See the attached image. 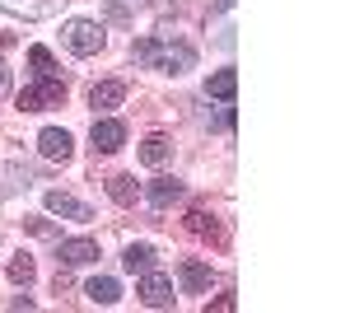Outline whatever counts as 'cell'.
I'll list each match as a JSON object with an SVG mask.
<instances>
[{
  "label": "cell",
  "instance_id": "cell-1",
  "mask_svg": "<svg viewBox=\"0 0 350 313\" xmlns=\"http://www.w3.org/2000/svg\"><path fill=\"white\" fill-rule=\"evenodd\" d=\"M131 56L140 66H154L163 75H187L196 66V47L191 42H159V38H140L131 47Z\"/></svg>",
  "mask_w": 350,
  "mask_h": 313
},
{
  "label": "cell",
  "instance_id": "cell-2",
  "mask_svg": "<svg viewBox=\"0 0 350 313\" xmlns=\"http://www.w3.org/2000/svg\"><path fill=\"white\" fill-rule=\"evenodd\" d=\"M66 47L80 52V56H98L108 47V33H103V24H94V19H70L66 24Z\"/></svg>",
  "mask_w": 350,
  "mask_h": 313
},
{
  "label": "cell",
  "instance_id": "cell-3",
  "mask_svg": "<svg viewBox=\"0 0 350 313\" xmlns=\"http://www.w3.org/2000/svg\"><path fill=\"white\" fill-rule=\"evenodd\" d=\"M61 103H66V84L56 75H42L33 89L19 94V108H24V112H47V108H61Z\"/></svg>",
  "mask_w": 350,
  "mask_h": 313
},
{
  "label": "cell",
  "instance_id": "cell-4",
  "mask_svg": "<svg viewBox=\"0 0 350 313\" xmlns=\"http://www.w3.org/2000/svg\"><path fill=\"white\" fill-rule=\"evenodd\" d=\"M135 295H140V304H145V309H173V299H178V295H173V281L159 276L154 266H150V271H140Z\"/></svg>",
  "mask_w": 350,
  "mask_h": 313
},
{
  "label": "cell",
  "instance_id": "cell-5",
  "mask_svg": "<svg viewBox=\"0 0 350 313\" xmlns=\"http://www.w3.org/2000/svg\"><path fill=\"white\" fill-rule=\"evenodd\" d=\"M89 140H94V150H98V155H117V150L126 145V122H117V117H94Z\"/></svg>",
  "mask_w": 350,
  "mask_h": 313
},
{
  "label": "cell",
  "instance_id": "cell-6",
  "mask_svg": "<svg viewBox=\"0 0 350 313\" xmlns=\"http://www.w3.org/2000/svg\"><path fill=\"white\" fill-rule=\"evenodd\" d=\"M38 150H42V159H56V164H66V159L75 155V136L66 127H47L42 136H38Z\"/></svg>",
  "mask_w": 350,
  "mask_h": 313
},
{
  "label": "cell",
  "instance_id": "cell-7",
  "mask_svg": "<svg viewBox=\"0 0 350 313\" xmlns=\"http://www.w3.org/2000/svg\"><path fill=\"white\" fill-rule=\"evenodd\" d=\"M5 14H19V19H52L66 10V0H0Z\"/></svg>",
  "mask_w": 350,
  "mask_h": 313
},
{
  "label": "cell",
  "instance_id": "cell-8",
  "mask_svg": "<svg viewBox=\"0 0 350 313\" xmlns=\"http://www.w3.org/2000/svg\"><path fill=\"white\" fill-rule=\"evenodd\" d=\"M56 258L66 262V266H89V262H98V243L94 238H61Z\"/></svg>",
  "mask_w": 350,
  "mask_h": 313
},
{
  "label": "cell",
  "instance_id": "cell-9",
  "mask_svg": "<svg viewBox=\"0 0 350 313\" xmlns=\"http://www.w3.org/2000/svg\"><path fill=\"white\" fill-rule=\"evenodd\" d=\"M178 276H183V290H187V295H206L211 281H215V271H211L201 258H187L183 266H178Z\"/></svg>",
  "mask_w": 350,
  "mask_h": 313
},
{
  "label": "cell",
  "instance_id": "cell-10",
  "mask_svg": "<svg viewBox=\"0 0 350 313\" xmlns=\"http://www.w3.org/2000/svg\"><path fill=\"white\" fill-rule=\"evenodd\" d=\"M183 192H187V187L178 183V178H154V183L145 187V201L154 210H168L173 201H183Z\"/></svg>",
  "mask_w": 350,
  "mask_h": 313
},
{
  "label": "cell",
  "instance_id": "cell-11",
  "mask_svg": "<svg viewBox=\"0 0 350 313\" xmlns=\"http://www.w3.org/2000/svg\"><path fill=\"white\" fill-rule=\"evenodd\" d=\"M47 210H52V215H66V220H80V225L94 220V210L84 206V201H75L70 192H47Z\"/></svg>",
  "mask_w": 350,
  "mask_h": 313
},
{
  "label": "cell",
  "instance_id": "cell-12",
  "mask_svg": "<svg viewBox=\"0 0 350 313\" xmlns=\"http://www.w3.org/2000/svg\"><path fill=\"white\" fill-rule=\"evenodd\" d=\"M122 99H126V84H122V79H98V84L89 89V108H94V112H108V108H117Z\"/></svg>",
  "mask_w": 350,
  "mask_h": 313
},
{
  "label": "cell",
  "instance_id": "cell-13",
  "mask_svg": "<svg viewBox=\"0 0 350 313\" xmlns=\"http://www.w3.org/2000/svg\"><path fill=\"white\" fill-rule=\"evenodd\" d=\"M206 94L219 99V103H234V94H239V75H234V71H215V75L206 79Z\"/></svg>",
  "mask_w": 350,
  "mask_h": 313
},
{
  "label": "cell",
  "instance_id": "cell-14",
  "mask_svg": "<svg viewBox=\"0 0 350 313\" xmlns=\"http://www.w3.org/2000/svg\"><path fill=\"white\" fill-rule=\"evenodd\" d=\"M154 262H159L154 243H131V248L122 253V266H126V271H150Z\"/></svg>",
  "mask_w": 350,
  "mask_h": 313
},
{
  "label": "cell",
  "instance_id": "cell-15",
  "mask_svg": "<svg viewBox=\"0 0 350 313\" xmlns=\"http://www.w3.org/2000/svg\"><path fill=\"white\" fill-rule=\"evenodd\" d=\"M84 295H89L94 304H117V299H122V286H117L112 276H94V281L84 286Z\"/></svg>",
  "mask_w": 350,
  "mask_h": 313
},
{
  "label": "cell",
  "instance_id": "cell-16",
  "mask_svg": "<svg viewBox=\"0 0 350 313\" xmlns=\"http://www.w3.org/2000/svg\"><path fill=\"white\" fill-rule=\"evenodd\" d=\"M168 155H173V145H168L163 136H150V140L140 145V164H150V168H159V164H163Z\"/></svg>",
  "mask_w": 350,
  "mask_h": 313
},
{
  "label": "cell",
  "instance_id": "cell-17",
  "mask_svg": "<svg viewBox=\"0 0 350 313\" xmlns=\"http://www.w3.org/2000/svg\"><path fill=\"white\" fill-rule=\"evenodd\" d=\"M108 197L117 201V206H131V201H135V178H131V173H117V178H108Z\"/></svg>",
  "mask_w": 350,
  "mask_h": 313
},
{
  "label": "cell",
  "instance_id": "cell-18",
  "mask_svg": "<svg viewBox=\"0 0 350 313\" xmlns=\"http://www.w3.org/2000/svg\"><path fill=\"white\" fill-rule=\"evenodd\" d=\"M33 276H38V262L28 258V253H14V262H10V281H14V286H28Z\"/></svg>",
  "mask_w": 350,
  "mask_h": 313
},
{
  "label": "cell",
  "instance_id": "cell-19",
  "mask_svg": "<svg viewBox=\"0 0 350 313\" xmlns=\"http://www.w3.org/2000/svg\"><path fill=\"white\" fill-rule=\"evenodd\" d=\"M28 66L38 71V75H56V56L47 47H28Z\"/></svg>",
  "mask_w": 350,
  "mask_h": 313
},
{
  "label": "cell",
  "instance_id": "cell-20",
  "mask_svg": "<svg viewBox=\"0 0 350 313\" xmlns=\"http://www.w3.org/2000/svg\"><path fill=\"white\" fill-rule=\"evenodd\" d=\"M187 229H191V234H215V215H206V210H191V215H187Z\"/></svg>",
  "mask_w": 350,
  "mask_h": 313
},
{
  "label": "cell",
  "instance_id": "cell-21",
  "mask_svg": "<svg viewBox=\"0 0 350 313\" xmlns=\"http://www.w3.org/2000/svg\"><path fill=\"white\" fill-rule=\"evenodd\" d=\"M24 229H28V234H38V238H52V234H56V229H52V220H42V215L24 220Z\"/></svg>",
  "mask_w": 350,
  "mask_h": 313
},
{
  "label": "cell",
  "instance_id": "cell-22",
  "mask_svg": "<svg viewBox=\"0 0 350 313\" xmlns=\"http://www.w3.org/2000/svg\"><path fill=\"white\" fill-rule=\"evenodd\" d=\"M206 309H219V313H229V309H234V295H219V299H211Z\"/></svg>",
  "mask_w": 350,
  "mask_h": 313
},
{
  "label": "cell",
  "instance_id": "cell-23",
  "mask_svg": "<svg viewBox=\"0 0 350 313\" xmlns=\"http://www.w3.org/2000/svg\"><path fill=\"white\" fill-rule=\"evenodd\" d=\"M5 94H10V66L0 61V99H5Z\"/></svg>",
  "mask_w": 350,
  "mask_h": 313
},
{
  "label": "cell",
  "instance_id": "cell-24",
  "mask_svg": "<svg viewBox=\"0 0 350 313\" xmlns=\"http://www.w3.org/2000/svg\"><path fill=\"white\" fill-rule=\"evenodd\" d=\"M215 10H234V0H215Z\"/></svg>",
  "mask_w": 350,
  "mask_h": 313
}]
</instances>
